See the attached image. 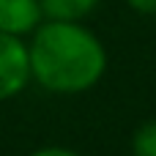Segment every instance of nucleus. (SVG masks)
Wrapping results in <instances>:
<instances>
[{
    "instance_id": "obj_1",
    "label": "nucleus",
    "mask_w": 156,
    "mask_h": 156,
    "mask_svg": "<svg viewBox=\"0 0 156 156\" xmlns=\"http://www.w3.org/2000/svg\"><path fill=\"white\" fill-rule=\"evenodd\" d=\"M30 36V74L49 93H85L104 77L107 49L82 22L47 19Z\"/></svg>"
},
{
    "instance_id": "obj_2",
    "label": "nucleus",
    "mask_w": 156,
    "mask_h": 156,
    "mask_svg": "<svg viewBox=\"0 0 156 156\" xmlns=\"http://www.w3.org/2000/svg\"><path fill=\"white\" fill-rule=\"evenodd\" d=\"M30 80L33 74L27 44L22 41V36L0 33V101L19 96Z\"/></svg>"
},
{
    "instance_id": "obj_3",
    "label": "nucleus",
    "mask_w": 156,
    "mask_h": 156,
    "mask_svg": "<svg viewBox=\"0 0 156 156\" xmlns=\"http://www.w3.org/2000/svg\"><path fill=\"white\" fill-rule=\"evenodd\" d=\"M44 22L38 0H0V33L27 36Z\"/></svg>"
},
{
    "instance_id": "obj_4",
    "label": "nucleus",
    "mask_w": 156,
    "mask_h": 156,
    "mask_svg": "<svg viewBox=\"0 0 156 156\" xmlns=\"http://www.w3.org/2000/svg\"><path fill=\"white\" fill-rule=\"evenodd\" d=\"M44 19H63V22H82L88 14L96 11L101 0H38Z\"/></svg>"
},
{
    "instance_id": "obj_5",
    "label": "nucleus",
    "mask_w": 156,
    "mask_h": 156,
    "mask_svg": "<svg viewBox=\"0 0 156 156\" xmlns=\"http://www.w3.org/2000/svg\"><path fill=\"white\" fill-rule=\"evenodd\" d=\"M132 156H156V121H145L132 137Z\"/></svg>"
},
{
    "instance_id": "obj_6",
    "label": "nucleus",
    "mask_w": 156,
    "mask_h": 156,
    "mask_svg": "<svg viewBox=\"0 0 156 156\" xmlns=\"http://www.w3.org/2000/svg\"><path fill=\"white\" fill-rule=\"evenodd\" d=\"M126 3L137 14H145V16H154L156 14V0H126Z\"/></svg>"
},
{
    "instance_id": "obj_7",
    "label": "nucleus",
    "mask_w": 156,
    "mask_h": 156,
    "mask_svg": "<svg viewBox=\"0 0 156 156\" xmlns=\"http://www.w3.org/2000/svg\"><path fill=\"white\" fill-rule=\"evenodd\" d=\"M30 156H80V154H74V151H69V148H60V145H49V148L33 151Z\"/></svg>"
}]
</instances>
